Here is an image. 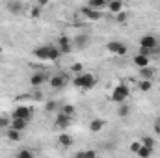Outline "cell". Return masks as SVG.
<instances>
[{
    "label": "cell",
    "mask_w": 160,
    "mask_h": 158,
    "mask_svg": "<svg viewBox=\"0 0 160 158\" xmlns=\"http://www.w3.org/2000/svg\"><path fill=\"white\" fill-rule=\"evenodd\" d=\"M34 56H36L38 60H50V62H56V60L62 56V52H60V48H56V47H52V45H45V47L34 48Z\"/></svg>",
    "instance_id": "obj_1"
},
{
    "label": "cell",
    "mask_w": 160,
    "mask_h": 158,
    "mask_svg": "<svg viewBox=\"0 0 160 158\" xmlns=\"http://www.w3.org/2000/svg\"><path fill=\"white\" fill-rule=\"evenodd\" d=\"M73 84L77 87H82V89H91L97 84V77H93L89 73H80V75H77V78L73 80Z\"/></svg>",
    "instance_id": "obj_2"
},
{
    "label": "cell",
    "mask_w": 160,
    "mask_h": 158,
    "mask_svg": "<svg viewBox=\"0 0 160 158\" xmlns=\"http://www.w3.org/2000/svg\"><path fill=\"white\" fill-rule=\"evenodd\" d=\"M128 95H130L128 87H127L125 84H118V86L114 87V91H112V101L119 104V102H125V101L128 99Z\"/></svg>",
    "instance_id": "obj_3"
},
{
    "label": "cell",
    "mask_w": 160,
    "mask_h": 158,
    "mask_svg": "<svg viewBox=\"0 0 160 158\" xmlns=\"http://www.w3.org/2000/svg\"><path fill=\"white\" fill-rule=\"evenodd\" d=\"M32 114H34V110H32V108H28V106H17V108L11 112V117H13V119H26V121H30V119H32Z\"/></svg>",
    "instance_id": "obj_4"
},
{
    "label": "cell",
    "mask_w": 160,
    "mask_h": 158,
    "mask_svg": "<svg viewBox=\"0 0 160 158\" xmlns=\"http://www.w3.org/2000/svg\"><path fill=\"white\" fill-rule=\"evenodd\" d=\"M106 48H108L112 54H118V56H125V54L128 52L127 45H123V43H119V41H110V43L106 45Z\"/></svg>",
    "instance_id": "obj_5"
},
{
    "label": "cell",
    "mask_w": 160,
    "mask_h": 158,
    "mask_svg": "<svg viewBox=\"0 0 160 158\" xmlns=\"http://www.w3.org/2000/svg\"><path fill=\"white\" fill-rule=\"evenodd\" d=\"M82 13H84V17H86L88 21H99V19L102 17L101 9L91 7V6H84V7H82Z\"/></svg>",
    "instance_id": "obj_6"
},
{
    "label": "cell",
    "mask_w": 160,
    "mask_h": 158,
    "mask_svg": "<svg viewBox=\"0 0 160 158\" xmlns=\"http://www.w3.org/2000/svg\"><path fill=\"white\" fill-rule=\"evenodd\" d=\"M56 128H60V130H65V128H69L71 126V116H65V114H58L56 116Z\"/></svg>",
    "instance_id": "obj_7"
},
{
    "label": "cell",
    "mask_w": 160,
    "mask_h": 158,
    "mask_svg": "<svg viewBox=\"0 0 160 158\" xmlns=\"http://www.w3.org/2000/svg\"><path fill=\"white\" fill-rule=\"evenodd\" d=\"M50 87L52 89H62V87H65V84H67V78H65V75H54V77H50Z\"/></svg>",
    "instance_id": "obj_8"
},
{
    "label": "cell",
    "mask_w": 160,
    "mask_h": 158,
    "mask_svg": "<svg viewBox=\"0 0 160 158\" xmlns=\"http://www.w3.org/2000/svg\"><path fill=\"white\" fill-rule=\"evenodd\" d=\"M158 41L155 36H143L140 37V48H157Z\"/></svg>",
    "instance_id": "obj_9"
},
{
    "label": "cell",
    "mask_w": 160,
    "mask_h": 158,
    "mask_svg": "<svg viewBox=\"0 0 160 158\" xmlns=\"http://www.w3.org/2000/svg\"><path fill=\"white\" fill-rule=\"evenodd\" d=\"M58 48H60L62 54H69V52L73 50V47H71V39L65 37V36H62V37L58 39Z\"/></svg>",
    "instance_id": "obj_10"
},
{
    "label": "cell",
    "mask_w": 160,
    "mask_h": 158,
    "mask_svg": "<svg viewBox=\"0 0 160 158\" xmlns=\"http://www.w3.org/2000/svg\"><path fill=\"white\" fill-rule=\"evenodd\" d=\"M106 6H108V9H110V13H119L121 9H125V4H123V0H108L106 2Z\"/></svg>",
    "instance_id": "obj_11"
},
{
    "label": "cell",
    "mask_w": 160,
    "mask_h": 158,
    "mask_svg": "<svg viewBox=\"0 0 160 158\" xmlns=\"http://www.w3.org/2000/svg\"><path fill=\"white\" fill-rule=\"evenodd\" d=\"M132 62H134V65L140 69V67H145V65H149V56H145V54L138 52V54L132 58Z\"/></svg>",
    "instance_id": "obj_12"
},
{
    "label": "cell",
    "mask_w": 160,
    "mask_h": 158,
    "mask_svg": "<svg viewBox=\"0 0 160 158\" xmlns=\"http://www.w3.org/2000/svg\"><path fill=\"white\" fill-rule=\"evenodd\" d=\"M47 82V75H43V73H34L32 77H30V84L34 86V87H39Z\"/></svg>",
    "instance_id": "obj_13"
},
{
    "label": "cell",
    "mask_w": 160,
    "mask_h": 158,
    "mask_svg": "<svg viewBox=\"0 0 160 158\" xmlns=\"http://www.w3.org/2000/svg\"><path fill=\"white\" fill-rule=\"evenodd\" d=\"M138 71H140V77H142V78H147V80L155 78V75H157V71H155L153 67H149V65H145V67H140Z\"/></svg>",
    "instance_id": "obj_14"
},
{
    "label": "cell",
    "mask_w": 160,
    "mask_h": 158,
    "mask_svg": "<svg viewBox=\"0 0 160 158\" xmlns=\"http://www.w3.org/2000/svg\"><path fill=\"white\" fill-rule=\"evenodd\" d=\"M8 140H11V141H21V140H22V132L9 126V128H8Z\"/></svg>",
    "instance_id": "obj_15"
},
{
    "label": "cell",
    "mask_w": 160,
    "mask_h": 158,
    "mask_svg": "<svg viewBox=\"0 0 160 158\" xmlns=\"http://www.w3.org/2000/svg\"><path fill=\"white\" fill-rule=\"evenodd\" d=\"M153 153H155V149H151V147H147V145H143V143H142V147L138 149V153H136V155H138L140 158H149Z\"/></svg>",
    "instance_id": "obj_16"
},
{
    "label": "cell",
    "mask_w": 160,
    "mask_h": 158,
    "mask_svg": "<svg viewBox=\"0 0 160 158\" xmlns=\"http://www.w3.org/2000/svg\"><path fill=\"white\" fill-rule=\"evenodd\" d=\"M104 128V121L102 119H93L91 123H89V130L91 132H101Z\"/></svg>",
    "instance_id": "obj_17"
},
{
    "label": "cell",
    "mask_w": 160,
    "mask_h": 158,
    "mask_svg": "<svg viewBox=\"0 0 160 158\" xmlns=\"http://www.w3.org/2000/svg\"><path fill=\"white\" fill-rule=\"evenodd\" d=\"M26 125H28V121H26V119H13V121H11V128L21 130V132L26 128Z\"/></svg>",
    "instance_id": "obj_18"
},
{
    "label": "cell",
    "mask_w": 160,
    "mask_h": 158,
    "mask_svg": "<svg viewBox=\"0 0 160 158\" xmlns=\"http://www.w3.org/2000/svg\"><path fill=\"white\" fill-rule=\"evenodd\" d=\"M58 143H60V145H63V147H71V145H73V138H71L69 134H65V132H63V134H60Z\"/></svg>",
    "instance_id": "obj_19"
},
{
    "label": "cell",
    "mask_w": 160,
    "mask_h": 158,
    "mask_svg": "<svg viewBox=\"0 0 160 158\" xmlns=\"http://www.w3.org/2000/svg\"><path fill=\"white\" fill-rule=\"evenodd\" d=\"M73 41H75V45H77L78 48H86V47H88V43H89V37L82 34V36H77Z\"/></svg>",
    "instance_id": "obj_20"
},
{
    "label": "cell",
    "mask_w": 160,
    "mask_h": 158,
    "mask_svg": "<svg viewBox=\"0 0 160 158\" xmlns=\"http://www.w3.org/2000/svg\"><path fill=\"white\" fill-rule=\"evenodd\" d=\"M8 7H9V11H11L13 15H19V13L22 11V2H21V0H15V2H11Z\"/></svg>",
    "instance_id": "obj_21"
},
{
    "label": "cell",
    "mask_w": 160,
    "mask_h": 158,
    "mask_svg": "<svg viewBox=\"0 0 160 158\" xmlns=\"http://www.w3.org/2000/svg\"><path fill=\"white\" fill-rule=\"evenodd\" d=\"M138 87H140V91H143V93H147V91H151L153 89V82L147 78H142V82L138 84Z\"/></svg>",
    "instance_id": "obj_22"
},
{
    "label": "cell",
    "mask_w": 160,
    "mask_h": 158,
    "mask_svg": "<svg viewBox=\"0 0 160 158\" xmlns=\"http://www.w3.org/2000/svg\"><path fill=\"white\" fill-rule=\"evenodd\" d=\"M130 114V106L128 104H125V102H119V108H118V116L119 117H127Z\"/></svg>",
    "instance_id": "obj_23"
},
{
    "label": "cell",
    "mask_w": 160,
    "mask_h": 158,
    "mask_svg": "<svg viewBox=\"0 0 160 158\" xmlns=\"http://www.w3.org/2000/svg\"><path fill=\"white\" fill-rule=\"evenodd\" d=\"M116 21H118L119 24H125V22L128 21V13H127L125 9H121L119 13H116Z\"/></svg>",
    "instance_id": "obj_24"
},
{
    "label": "cell",
    "mask_w": 160,
    "mask_h": 158,
    "mask_svg": "<svg viewBox=\"0 0 160 158\" xmlns=\"http://www.w3.org/2000/svg\"><path fill=\"white\" fill-rule=\"evenodd\" d=\"M62 114H65V116H75V106L73 104H63L62 106Z\"/></svg>",
    "instance_id": "obj_25"
},
{
    "label": "cell",
    "mask_w": 160,
    "mask_h": 158,
    "mask_svg": "<svg viewBox=\"0 0 160 158\" xmlns=\"http://www.w3.org/2000/svg\"><path fill=\"white\" fill-rule=\"evenodd\" d=\"M106 2L108 0H88V6H91V7H102V6H106Z\"/></svg>",
    "instance_id": "obj_26"
},
{
    "label": "cell",
    "mask_w": 160,
    "mask_h": 158,
    "mask_svg": "<svg viewBox=\"0 0 160 158\" xmlns=\"http://www.w3.org/2000/svg\"><path fill=\"white\" fill-rule=\"evenodd\" d=\"M17 156L19 158H34V153L28 151V149H21V151L17 153Z\"/></svg>",
    "instance_id": "obj_27"
},
{
    "label": "cell",
    "mask_w": 160,
    "mask_h": 158,
    "mask_svg": "<svg viewBox=\"0 0 160 158\" xmlns=\"http://www.w3.org/2000/svg\"><path fill=\"white\" fill-rule=\"evenodd\" d=\"M142 143H143V145H147V147H151V149H155V140H153L151 136L142 138Z\"/></svg>",
    "instance_id": "obj_28"
},
{
    "label": "cell",
    "mask_w": 160,
    "mask_h": 158,
    "mask_svg": "<svg viewBox=\"0 0 160 158\" xmlns=\"http://www.w3.org/2000/svg\"><path fill=\"white\" fill-rule=\"evenodd\" d=\"M71 71H73L75 75H80V73H84V65H82V63H73V65H71Z\"/></svg>",
    "instance_id": "obj_29"
},
{
    "label": "cell",
    "mask_w": 160,
    "mask_h": 158,
    "mask_svg": "<svg viewBox=\"0 0 160 158\" xmlns=\"http://www.w3.org/2000/svg\"><path fill=\"white\" fill-rule=\"evenodd\" d=\"M56 108H58V104H56L54 101H48V102L45 104V110H47V112H56Z\"/></svg>",
    "instance_id": "obj_30"
},
{
    "label": "cell",
    "mask_w": 160,
    "mask_h": 158,
    "mask_svg": "<svg viewBox=\"0 0 160 158\" xmlns=\"http://www.w3.org/2000/svg\"><path fill=\"white\" fill-rule=\"evenodd\" d=\"M39 15H41V6H38V7H32V9H30V17H32V19H38Z\"/></svg>",
    "instance_id": "obj_31"
},
{
    "label": "cell",
    "mask_w": 160,
    "mask_h": 158,
    "mask_svg": "<svg viewBox=\"0 0 160 158\" xmlns=\"http://www.w3.org/2000/svg\"><path fill=\"white\" fill-rule=\"evenodd\" d=\"M140 147H142V140H140V141H132V143H130V151H132V153H138V149H140Z\"/></svg>",
    "instance_id": "obj_32"
},
{
    "label": "cell",
    "mask_w": 160,
    "mask_h": 158,
    "mask_svg": "<svg viewBox=\"0 0 160 158\" xmlns=\"http://www.w3.org/2000/svg\"><path fill=\"white\" fill-rule=\"evenodd\" d=\"M8 126H9L8 117H0V128H8Z\"/></svg>",
    "instance_id": "obj_33"
},
{
    "label": "cell",
    "mask_w": 160,
    "mask_h": 158,
    "mask_svg": "<svg viewBox=\"0 0 160 158\" xmlns=\"http://www.w3.org/2000/svg\"><path fill=\"white\" fill-rule=\"evenodd\" d=\"M47 4H50V0H39V6L43 7V6H47Z\"/></svg>",
    "instance_id": "obj_34"
},
{
    "label": "cell",
    "mask_w": 160,
    "mask_h": 158,
    "mask_svg": "<svg viewBox=\"0 0 160 158\" xmlns=\"http://www.w3.org/2000/svg\"><path fill=\"white\" fill-rule=\"evenodd\" d=\"M34 99H36V101H41V93H39V91H36V93H34Z\"/></svg>",
    "instance_id": "obj_35"
},
{
    "label": "cell",
    "mask_w": 160,
    "mask_h": 158,
    "mask_svg": "<svg viewBox=\"0 0 160 158\" xmlns=\"http://www.w3.org/2000/svg\"><path fill=\"white\" fill-rule=\"evenodd\" d=\"M155 130H157V134H160V123H155Z\"/></svg>",
    "instance_id": "obj_36"
},
{
    "label": "cell",
    "mask_w": 160,
    "mask_h": 158,
    "mask_svg": "<svg viewBox=\"0 0 160 158\" xmlns=\"http://www.w3.org/2000/svg\"><path fill=\"white\" fill-rule=\"evenodd\" d=\"M0 54H2V47H0Z\"/></svg>",
    "instance_id": "obj_37"
},
{
    "label": "cell",
    "mask_w": 160,
    "mask_h": 158,
    "mask_svg": "<svg viewBox=\"0 0 160 158\" xmlns=\"http://www.w3.org/2000/svg\"><path fill=\"white\" fill-rule=\"evenodd\" d=\"M21 2H24V0H21Z\"/></svg>",
    "instance_id": "obj_38"
}]
</instances>
